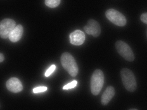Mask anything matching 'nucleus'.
I'll use <instances>...</instances> for the list:
<instances>
[{"mask_svg": "<svg viewBox=\"0 0 147 110\" xmlns=\"http://www.w3.org/2000/svg\"><path fill=\"white\" fill-rule=\"evenodd\" d=\"M140 19L143 23L147 24V13H144L141 15Z\"/></svg>", "mask_w": 147, "mask_h": 110, "instance_id": "nucleus-16", "label": "nucleus"}, {"mask_svg": "<svg viewBox=\"0 0 147 110\" xmlns=\"http://www.w3.org/2000/svg\"><path fill=\"white\" fill-rule=\"evenodd\" d=\"M115 95V89L112 86L107 88L102 96V103L103 105H107Z\"/></svg>", "mask_w": 147, "mask_h": 110, "instance_id": "nucleus-11", "label": "nucleus"}, {"mask_svg": "<svg viewBox=\"0 0 147 110\" xmlns=\"http://www.w3.org/2000/svg\"><path fill=\"white\" fill-rule=\"evenodd\" d=\"M47 87H36L33 89V92L34 93H40V92H43L47 90Z\"/></svg>", "mask_w": 147, "mask_h": 110, "instance_id": "nucleus-15", "label": "nucleus"}, {"mask_svg": "<svg viewBox=\"0 0 147 110\" xmlns=\"http://www.w3.org/2000/svg\"><path fill=\"white\" fill-rule=\"evenodd\" d=\"M24 32V29L22 25H17L15 29L12 31L9 36V39L11 42H17L22 38Z\"/></svg>", "mask_w": 147, "mask_h": 110, "instance_id": "nucleus-10", "label": "nucleus"}, {"mask_svg": "<svg viewBox=\"0 0 147 110\" xmlns=\"http://www.w3.org/2000/svg\"><path fill=\"white\" fill-rule=\"evenodd\" d=\"M60 0H46L45 5L48 7L54 8L57 7L60 4Z\"/></svg>", "mask_w": 147, "mask_h": 110, "instance_id": "nucleus-12", "label": "nucleus"}, {"mask_svg": "<svg viewBox=\"0 0 147 110\" xmlns=\"http://www.w3.org/2000/svg\"><path fill=\"white\" fill-rule=\"evenodd\" d=\"M70 43L74 45H81L85 41V34L81 30H76L69 36Z\"/></svg>", "mask_w": 147, "mask_h": 110, "instance_id": "nucleus-8", "label": "nucleus"}, {"mask_svg": "<svg viewBox=\"0 0 147 110\" xmlns=\"http://www.w3.org/2000/svg\"><path fill=\"white\" fill-rule=\"evenodd\" d=\"M55 69H56V66L55 65H51L50 68H49L47 70V71L45 72V76H46V77H48V76H50L52 73H53Z\"/></svg>", "mask_w": 147, "mask_h": 110, "instance_id": "nucleus-14", "label": "nucleus"}, {"mask_svg": "<svg viewBox=\"0 0 147 110\" xmlns=\"http://www.w3.org/2000/svg\"><path fill=\"white\" fill-rule=\"evenodd\" d=\"M104 84V75L100 69H96L92 75L91 79V91L94 96L99 94Z\"/></svg>", "mask_w": 147, "mask_h": 110, "instance_id": "nucleus-2", "label": "nucleus"}, {"mask_svg": "<svg viewBox=\"0 0 147 110\" xmlns=\"http://www.w3.org/2000/svg\"><path fill=\"white\" fill-rule=\"evenodd\" d=\"M4 59H5V57L3 56V54L0 53V62H2L4 60Z\"/></svg>", "mask_w": 147, "mask_h": 110, "instance_id": "nucleus-17", "label": "nucleus"}, {"mask_svg": "<svg viewBox=\"0 0 147 110\" xmlns=\"http://www.w3.org/2000/svg\"><path fill=\"white\" fill-rule=\"evenodd\" d=\"M61 64L63 68L68 72L70 76L75 77L78 73V66L76 60L71 54L68 52L63 53L61 56Z\"/></svg>", "mask_w": 147, "mask_h": 110, "instance_id": "nucleus-1", "label": "nucleus"}, {"mask_svg": "<svg viewBox=\"0 0 147 110\" xmlns=\"http://www.w3.org/2000/svg\"><path fill=\"white\" fill-rule=\"evenodd\" d=\"M129 110H138V109H131Z\"/></svg>", "mask_w": 147, "mask_h": 110, "instance_id": "nucleus-18", "label": "nucleus"}, {"mask_svg": "<svg viewBox=\"0 0 147 110\" xmlns=\"http://www.w3.org/2000/svg\"><path fill=\"white\" fill-rule=\"evenodd\" d=\"M122 83L126 89L129 92H134L136 89L137 84L133 73L129 69H122L121 72Z\"/></svg>", "mask_w": 147, "mask_h": 110, "instance_id": "nucleus-3", "label": "nucleus"}, {"mask_svg": "<svg viewBox=\"0 0 147 110\" xmlns=\"http://www.w3.org/2000/svg\"><path fill=\"white\" fill-rule=\"evenodd\" d=\"M78 84V81L76 80H73L72 81L70 82V83L65 85V86H63V90H69V89H71V88H73L77 86Z\"/></svg>", "mask_w": 147, "mask_h": 110, "instance_id": "nucleus-13", "label": "nucleus"}, {"mask_svg": "<svg viewBox=\"0 0 147 110\" xmlns=\"http://www.w3.org/2000/svg\"><path fill=\"white\" fill-rule=\"evenodd\" d=\"M15 27L16 23L13 19H5L2 20L0 22V37L3 39L8 38Z\"/></svg>", "mask_w": 147, "mask_h": 110, "instance_id": "nucleus-6", "label": "nucleus"}, {"mask_svg": "<svg viewBox=\"0 0 147 110\" xmlns=\"http://www.w3.org/2000/svg\"><path fill=\"white\" fill-rule=\"evenodd\" d=\"M115 47L117 52L127 61H133L134 60V56L132 50L127 43L122 41H118L116 42Z\"/></svg>", "mask_w": 147, "mask_h": 110, "instance_id": "nucleus-5", "label": "nucleus"}, {"mask_svg": "<svg viewBox=\"0 0 147 110\" xmlns=\"http://www.w3.org/2000/svg\"><path fill=\"white\" fill-rule=\"evenodd\" d=\"M105 15L110 22L117 26H124L126 24V19L121 12L114 9H109L106 12Z\"/></svg>", "mask_w": 147, "mask_h": 110, "instance_id": "nucleus-4", "label": "nucleus"}, {"mask_svg": "<svg viewBox=\"0 0 147 110\" xmlns=\"http://www.w3.org/2000/svg\"><path fill=\"white\" fill-rule=\"evenodd\" d=\"M7 89L13 93H18L23 90V85L17 78H11L7 81Z\"/></svg>", "mask_w": 147, "mask_h": 110, "instance_id": "nucleus-9", "label": "nucleus"}, {"mask_svg": "<svg viewBox=\"0 0 147 110\" xmlns=\"http://www.w3.org/2000/svg\"><path fill=\"white\" fill-rule=\"evenodd\" d=\"M85 32L88 35H92L94 37H98L101 33V27L97 21L93 19L88 20L86 26L84 27Z\"/></svg>", "mask_w": 147, "mask_h": 110, "instance_id": "nucleus-7", "label": "nucleus"}]
</instances>
